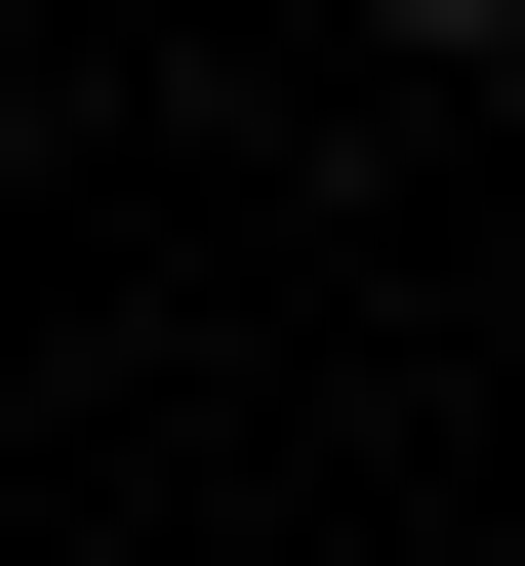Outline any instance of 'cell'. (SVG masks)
Listing matches in <instances>:
<instances>
[{"label":"cell","instance_id":"1","mask_svg":"<svg viewBox=\"0 0 525 566\" xmlns=\"http://www.w3.org/2000/svg\"><path fill=\"white\" fill-rule=\"evenodd\" d=\"M364 41H525V0H364Z\"/></svg>","mask_w":525,"mask_h":566}]
</instances>
